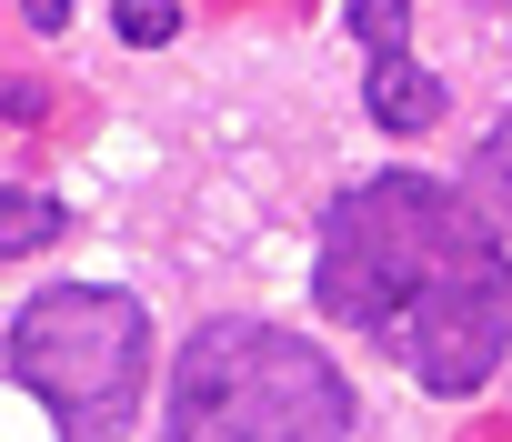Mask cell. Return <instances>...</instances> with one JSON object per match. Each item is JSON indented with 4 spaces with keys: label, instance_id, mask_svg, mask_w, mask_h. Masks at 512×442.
Returning a JSON list of instances; mask_svg holds the SVG:
<instances>
[{
    "label": "cell",
    "instance_id": "8992f818",
    "mask_svg": "<svg viewBox=\"0 0 512 442\" xmlns=\"http://www.w3.org/2000/svg\"><path fill=\"white\" fill-rule=\"evenodd\" d=\"M472 191H482V211H502V221H512V111L482 131V151H472Z\"/></svg>",
    "mask_w": 512,
    "mask_h": 442
},
{
    "label": "cell",
    "instance_id": "7a4b0ae2",
    "mask_svg": "<svg viewBox=\"0 0 512 442\" xmlns=\"http://www.w3.org/2000/svg\"><path fill=\"white\" fill-rule=\"evenodd\" d=\"M171 442H352V382L282 322H201L171 362Z\"/></svg>",
    "mask_w": 512,
    "mask_h": 442
},
{
    "label": "cell",
    "instance_id": "ba28073f",
    "mask_svg": "<svg viewBox=\"0 0 512 442\" xmlns=\"http://www.w3.org/2000/svg\"><path fill=\"white\" fill-rule=\"evenodd\" d=\"M21 11H31V31H61V21H71V0H21Z\"/></svg>",
    "mask_w": 512,
    "mask_h": 442
},
{
    "label": "cell",
    "instance_id": "5b68a950",
    "mask_svg": "<svg viewBox=\"0 0 512 442\" xmlns=\"http://www.w3.org/2000/svg\"><path fill=\"white\" fill-rule=\"evenodd\" d=\"M71 232V211L51 201V191H11L0 181V262H31V252H51Z\"/></svg>",
    "mask_w": 512,
    "mask_h": 442
},
{
    "label": "cell",
    "instance_id": "277c9868",
    "mask_svg": "<svg viewBox=\"0 0 512 442\" xmlns=\"http://www.w3.org/2000/svg\"><path fill=\"white\" fill-rule=\"evenodd\" d=\"M362 101H372V121H382V131H432V121L452 111V101H442V81L412 61V41H382V51H372Z\"/></svg>",
    "mask_w": 512,
    "mask_h": 442
},
{
    "label": "cell",
    "instance_id": "52a82bcc",
    "mask_svg": "<svg viewBox=\"0 0 512 442\" xmlns=\"http://www.w3.org/2000/svg\"><path fill=\"white\" fill-rule=\"evenodd\" d=\"M111 21H121V41H141V51H151V41H171V31H181V0H121Z\"/></svg>",
    "mask_w": 512,
    "mask_h": 442
},
{
    "label": "cell",
    "instance_id": "6da1fadb",
    "mask_svg": "<svg viewBox=\"0 0 512 442\" xmlns=\"http://www.w3.org/2000/svg\"><path fill=\"white\" fill-rule=\"evenodd\" d=\"M312 302L392 352L422 392H482L512 342V252L472 191L432 171H382L322 211Z\"/></svg>",
    "mask_w": 512,
    "mask_h": 442
},
{
    "label": "cell",
    "instance_id": "3957f363",
    "mask_svg": "<svg viewBox=\"0 0 512 442\" xmlns=\"http://www.w3.org/2000/svg\"><path fill=\"white\" fill-rule=\"evenodd\" d=\"M11 372L61 442H121L151 382V312L111 282H51L11 322Z\"/></svg>",
    "mask_w": 512,
    "mask_h": 442
}]
</instances>
